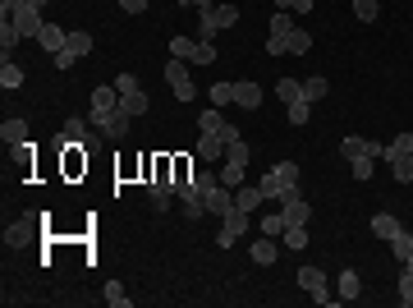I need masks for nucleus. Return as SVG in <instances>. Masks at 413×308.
<instances>
[{
    "mask_svg": "<svg viewBox=\"0 0 413 308\" xmlns=\"http://www.w3.org/2000/svg\"><path fill=\"white\" fill-rule=\"evenodd\" d=\"M198 124H202V133H216V138H221L225 148H230L234 138H243V133H239V124H230L221 111H202V115H198Z\"/></svg>",
    "mask_w": 413,
    "mask_h": 308,
    "instance_id": "nucleus-8",
    "label": "nucleus"
},
{
    "mask_svg": "<svg viewBox=\"0 0 413 308\" xmlns=\"http://www.w3.org/2000/svg\"><path fill=\"white\" fill-rule=\"evenodd\" d=\"M18 42H23V37H18V28H14V23H9V18H5V23H0V51L9 55V51H14V46H18Z\"/></svg>",
    "mask_w": 413,
    "mask_h": 308,
    "instance_id": "nucleus-38",
    "label": "nucleus"
},
{
    "mask_svg": "<svg viewBox=\"0 0 413 308\" xmlns=\"http://www.w3.org/2000/svg\"><path fill=\"white\" fill-rule=\"evenodd\" d=\"M390 253H395L400 263H409V258H413V235H409V230H400V235L390 239Z\"/></svg>",
    "mask_w": 413,
    "mask_h": 308,
    "instance_id": "nucleus-35",
    "label": "nucleus"
},
{
    "mask_svg": "<svg viewBox=\"0 0 413 308\" xmlns=\"http://www.w3.org/2000/svg\"><path fill=\"white\" fill-rule=\"evenodd\" d=\"M216 60V42H198L193 46V65H211Z\"/></svg>",
    "mask_w": 413,
    "mask_h": 308,
    "instance_id": "nucleus-43",
    "label": "nucleus"
},
{
    "mask_svg": "<svg viewBox=\"0 0 413 308\" xmlns=\"http://www.w3.org/2000/svg\"><path fill=\"white\" fill-rule=\"evenodd\" d=\"M267 55L275 60V55H290V42L285 37H267Z\"/></svg>",
    "mask_w": 413,
    "mask_h": 308,
    "instance_id": "nucleus-45",
    "label": "nucleus"
},
{
    "mask_svg": "<svg viewBox=\"0 0 413 308\" xmlns=\"http://www.w3.org/2000/svg\"><path fill=\"white\" fill-rule=\"evenodd\" d=\"M243 170H248L243 161H230V157H225V166H221V185H225V189H239V185H243Z\"/></svg>",
    "mask_w": 413,
    "mask_h": 308,
    "instance_id": "nucleus-28",
    "label": "nucleus"
},
{
    "mask_svg": "<svg viewBox=\"0 0 413 308\" xmlns=\"http://www.w3.org/2000/svg\"><path fill=\"white\" fill-rule=\"evenodd\" d=\"M280 244L290 248V253H303V248H308V226H285Z\"/></svg>",
    "mask_w": 413,
    "mask_h": 308,
    "instance_id": "nucleus-21",
    "label": "nucleus"
},
{
    "mask_svg": "<svg viewBox=\"0 0 413 308\" xmlns=\"http://www.w3.org/2000/svg\"><path fill=\"white\" fill-rule=\"evenodd\" d=\"M280 211H285V221H290V226H308V221H312V207L303 203L299 189H290V194L280 198Z\"/></svg>",
    "mask_w": 413,
    "mask_h": 308,
    "instance_id": "nucleus-10",
    "label": "nucleus"
},
{
    "mask_svg": "<svg viewBox=\"0 0 413 308\" xmlns=\"http://www.w3.org/2000/svg\"><path fill=\"white\" fill-rule=\"evenodd\" d=\"M280 9H290V14H308L312 9V0H275Z\"/></svg>",
    "mask_w": 413,
    "mask_h": 308,
    "instance_id": "nucleus-46",
    "label": "nucleus"
},
{
    "mask_svg": "<svg viewBox=\"0 0 413 308\" xmlns=\"http://www.w3.org/2000/svg\"><path fill=\"white\" fill-rule=\"evenodd\" d=\"M206 14H211L216 28H234V23H239V5H211Z\"/></svg>",
    "mask_w": 413,
    "mask_h": 308,
    "instance_id": "nucleus-26",
    "label": "nucleus"
},
{
    "mask_svg": "<svg viewBox=\"0 0 413 308\" xmlns=\"http://www.w3.org/2000/svg\"><path fill=\"white\" fill-rule=\"evenodd\" d=\"M87 51H92V37H87V33H69L65 51H60V55H51V60H55V70H74V65L83 60Z\"/></svg>",
    "mask_w": 413,
    "mask_h": 308,
    "instance_id": "nucleus-7",
    "label": "nucleus"
},
{
    "mask_svg": "<svg viewBox=\"0 0 413 308\" xmlns=\"http://www.w3.org/2000/svg\"><path fill=\"white\" fill-rule=\"evenodd\" d=\"M193 46H198L193 37H170V55H175V60H189L193 65Z\"/></svg>",
    "mask_w": 413,
    "mask_h": 308,
    "instance_id": "nucleus-37",
    "label": "nucleus"
},
{
    "mask_svg": "<svg viewBox=\"0 0 413 308\" xmlns=\"http://www.w3.org/2000/svg\"><path fill=\"white\" fill-rule=\"evenodd\" d=\"M285 42H290V55H308V51H312V37L303 33V28H294V33L285 37Z\"/></svg>",
    "mask_w": 413,
    "mask_h": 308,
    "instance_id": "nucleus-36",
    "label": "nucleus"
},
{
    "mask_svg": "<svg viewBox=\"0 0 413 308\" xmlns=\"http://www.w3.org/2000/svg\"><path fill=\"white\" fill-rule=\"evenodd\" d=\"M377 14H381V0H353V18L358 23H377Z\"/></svg>",
    "mask_w": 413,
    "mask_h": 308,
    "instance_id": "nucleus-32",
    "label": "nucleus"
},
{
    "mask_svg": "<svg viewBox=\"0 0 413 308\" xmlns=\"http://www.w3.org/2000/svg\"><path fill=\"white\" fill-rule=\"evenodd\" d=\"M400 230H404V226H400V221L390 216V211H377V216H372V235H377V239H386V244L400 235Z\"/></svg>",
    "mask_w": 413,
    "mask_h": 308,
    "instance_id": "nucleus-17",
    "label": "nucleus"
},
{
    "mask_svg": "<svg viewBox=\"0 0 413 308\" xmlns=\"http://www.w3.org/2000/svg\"><path fill=\"white\" fill-rule=\"evenodd\" d=\"M381 157H386V166H390V175H395V185H413V152L386 148Z\"/></svg>",
    "mask_w": 413,
    "mask_h": 308,
    "instance_id": "nucleus-11",
    "label": "nucleus"
},
{
    "mask_svg": "<svg viewBox=\"0 0 413 308\" xmlns=\"http://www.w3.org/2000/svg\"><path fill=\"white\" fill-rule=\"evenodd\" d=\"M248 258H253V263H258V267H271V263H275V258H280V244H275V239H271V235H262V239H258V244H253V248H248Z\"/></svg>",
    "mask_w": 413,
    "mask_h": 308,
    "instance_id": "nucleus-16",
    "label": "nucleus"
},
{
    "mask_svg": "<svg viewBox=\"0 0 413 308\" xmlns=\"http://www.w3.org/2000/svg\"><path fill=\"white\" fill-rule=\"evenodd\" d=\"M170 189H175V185H165V180H147V198H152L156 211L170 207Z\"/></svg>",
    "mask_w": 413,
    "mask_h": 308,
    "instance_id": "nucleus-22",
    "label": "nucleus"
},
{
    "mask_svg": "<svg viewBox=\"0 0 413 308\" xmlns=\"http://www.w3.org/2000/svg\"><path fill=\"white\" fill-rule=\"evenodd\" d=\"M400 304L413 308V267H404V272H400Z\"/></svg>",
    "mask_w": 413,
    "mask_h": 308,
    "instance_id": "nucleus-41",
    "label": "nucleus"
},
{
    "mask_svg": "<svg viewBox=\"0 0 413 308\" xmlns=\"http://www.w3.org/2000/svg\"><path fill=\"white\" fill-rule=\"evenodd\" d=\"M299 290H308L317 304H331L336 295H331V285H326V272L321 267H299Z\"/></svg>",
    "mask_w": 413,
    "mask_h": 308,
    "instance_id": "nucleus-6",
    "label": "nucleus"
},
{
    "mask_svg": "<svg viewBox=\"0 0 413 308\" xmlns=\"http://www.w3.org/2000/svg\"><path fill=\"white\" fill-rule=\"evenodd\" d=\"M285 226H290V221H285V211H267V216H258V230H262V235H271V239H280Z\"/></svg>",
    "mask_w": 413,
    "mask_h": 308,
    "instance_id": "nucleus-23",
    "label": "nucleus"
},
{
    "mask_svg": "<svg viewBox=\"0 0 413 308\" xmlns=\"http://www.w3.org/2000/svg\"><path fill=\"white\" fill-rule=\"evenodd\" d=\"M28 5H37V9H46V5H51V0H28Z\"/></svg>",
    "mask_w": 413,
    "mask_h": 308,
    "instance_id": "nucleus-51",
    "label": "nucleus"
},
{
    "mask_svg": "<svg viewBox=\"0 0 413 308\" xmlns=\"http://www.w3.org/2000/svg\"><path fill=\"white\" fill-rule=\"evenodd\" d=\"M33 230H37V216H23L14 230H5V239L9 244H23V239H33Z\"/></svg>",
    "mask_w": 413,
    "mask_h": 308,
    "instance_id": "nucleus-33",
    "label": "nucleus"
},
{
    "mask_svg": "<svg viewBox=\"0 0 413 308\" xmlns=\"http://www.w3.org/2000/svg\"><path fill=\"white\" fill-rule=\"evenodd\" d=\"M165 83H170V92L180 101H193V97H198V83H193L189 60H175V55H170V65H165Z\"/></svg>",
    "mask_w": 413,
    "mask_h": 308,
    "instance_id": "nucleus-3",
    "label": "nucleus"
},
{
    "mask_svg": "<svg viewBox=\"0 0 413 308\" xmlns=\"http://www.w3.org/2000/svg\"><path fill=\"white\" fill-rule=\"evenodd\" d=\"M390 148H400V152H413V133H400V138L390 143Z\"/></svg>",
    "mask_w": 413,
    "mask_h": 308,
    "instance_id": "nucleus-48",
    "label": "nucleus"
},
{
    "mask_svg": "<svg viewBox=\"0 0 413 308\" xmlns=\"http://www.w3.org/2000/svg\"><path fill=\"white\" fill-rule=\"evenodd\" d=\"M92 124L97 129H101V138H111V143H120L124 133H129V124H133V115L129 111H120V106H115V111H106V115H92Z\"/></svg>",
    "mask_w": 413,
    "mask_h": 308,
    "instance_id": "nucleus-5",
    "label": "nucleus"
},
{
    "mask_svg": "<svg viewBox=\"0 0 413 308\" xmlns=\"http://www.w3.org/2000/svg\"><path fill=\"white\" fill-rule=\"evenodd\" d=\"M0 88H5V92L23 88V70H18V65L9 60V55H5V65H0Z\"/></svg>",
    "mask_w": 413,
    "mask_h": 308,
    "instance_id": "nucleus-25",
    "label": "nucleus"
},
{
    "mask_svg": "<svg viewBox=\"0 0 413 308\" xmlns=\"http://www.w3.org/2000/svg\"><path fill=\"white\" fill-rule=\"evenodd\" d=\"M285 111H290V124H308V115H312V101H308V97H299L294 106H285Z\"/></svg>",
    "mask_w": 413,
    "mask_h": 308,
    "instance_id": "nucleus-40",
    "label": "nucleus"
},
{
    "mask_svg": "<svg viewBox=\"0 0 413 308\" xmlns=\"http://www.w3.org/2000/svg\"><path fill=\"white\" fill-rule=\"evenodd\" d=\"M18 5H23V0H0V14H5V18H9V14H14V9H18Z\"/></svg>",
    "mask_w": 413,
    "mask_h": 308,
    "instance_id": "nucleus-49",
    "label": "nucleus"
},
{
    "mask_svg": "<svg viewBox=\"0 0 413 308\" xmlns=\"http://www.w3.org/2000/svg\"><path fill=\"white\" fill-rule=\"evenodd\" d=\"M225 101H234V83H216L211 88V106H225Z\"/></svg>",
    "mask_w": 413,
    "mask_h": 308,
    "instance_id": "nucleus-44",
    "label": "nucleus"
},
{
    "mask_svg": "<svg viewBox=\"0 0 413 308\" xmlns=\"http://www.w3.org/2000/svg\"><path fill=\"white\" fill-rule=\"evenodd\" d=\"M294 28H299V23H294L290 9H275V14H271V37H290Z\"/></svg>",
    "mask_w": 413,
    "mask_h": 308,
    "instance_id": "nucleus-30",
    "label": "nucleus"
},
{
    "mask_svg": "<svg viewBox=\"0 0 413 308\" xmlns=\"http://www.w3.org/2000/svg\"><path fill=\"white\" fill-rule=\"evenodd\" d=\"M262 203H267V198H262V189H258V185H239V189H234V207H243V211H258Z\"/></svg>",
    "mask_w": 413,
    "mask_h": 308,
    "instance_id": "nucleus-20",
    "label": "nucleus"
},
{
    "mask_svg": "<svg viewBox=\"0 0 413 308\" xmlns=\"http://www.w3.org/2000/svg\"><path fill=\"white\" fill-rule=\"evenodd\" d=\"M202 203H206V211H211V216H225V211L234 207V189H225V185H211L202 194Z\"/></svg>",
    "mask_w": 413,
    "mask_h": 308,
    "instance_id": "nucleus-14",
    "label": "nucleus"
},
{
    "mask_svg": "<svg viewBox=\"0 0 413 308\" xmlns=\"http://www.w3.org/2000/svg\"><path fill=\"white\" fill-rule=\"evenodd\" d=\"M101 299L111 304V308H129V295H124V285H120V281H111V285H106V295H101Z\"/></svg>",
    "mask_w": 413,
    "mask_h": 308,
    "instance_id": "nucleus-39",
    "label": "nucleus"
},
{
    "mask_svg": "<svg viewBox=\"0 0 413 308\" xmlns=\"http://www.w3.org/2000/svg\"><path fill=\"white\" fill-rule=\"evenodd\" d=\"M326 92H331V83L321 79V74H308V79H303V97H308V101H321Z\"/></svg>",
    "mask_w": 413,
    "mask_h": 308,
    "instance_id": "nucleus-29",
    "label": "nucleus"
},
{
    "mask_svg": "<svg viewBox=\"0 0 413 308\" xmlns=\"http://www.w3.org/2000/svg\"><path fill=\"white\" fill-rule=\"evenodd\" d=\"M120 9H124V14H143L147 0H120Z\"/></svg>",
    "mask_w": 413,
    "mask_h": 308,
    "instance_id": "nucleus-47",
    "label": "nucleus"
},
{
    "mask_svg": "<svg viewBox=\"0 0 413 308\" xmlns=\"http://www.w3.org/2000/svg\"><path fill=\"white\" fill-rule=\"evenodd\" d=\"M115 106H120V88H115V83L106 88V83H101V88H92V97H87V120H92V115L115 111Z\"/></svg>",
    "mask_w": 413,
    "mask_h": 308,
    "instance_id": "nucleus-12",
    "label": "nucleus"
},
{
    "mask_svg": "<svg viewBox=\"0 0 413 308\" xmlns=\"http://www.w3.org/2000/svg\"><path fill=\"white\" fill-rule=\"evenodd\" d=\"M0 138H5L9 148H28V120H5L0 124Z\"/></svg>",
    "mask_w": 413,
    "mask_h": 308,
    "instance_id": "nucleus-19",
    "label": "nucleus"
},
{
    "mask_svg": "<svg viewBox=\"0 0 413 308\" xmlns=\"http://www.w3.org/2000/svg\"><path fill=\"white\" fill-rule=\"evenodd\" d=\"M115 88H120V111H129L133 120L143 111H152V101H147L143 83H138V74H115Z\"/></svg>",
    "mask_w": 413,
    "mask_h": 308,
    "instance_id": "nucleus-2",
    "label": "nucleus"
},
{
    "mask_svg": "<svg viewBox=\"0 0 413 308\" xmlns=\"http://www.w3.org/2000/svg\"><path fill=\"white\" fill-rule=\"evenodd\" d=\"M253 226V211H243V207H230L225 211V226H221V235H216V244L221 248H234L243 239V230Z\"/></svg>",
    "mask_w": 413,
    "mask_h": 308,
    "instance_id": "nucleus-4",
    "label": "nucleus"
},
{
    "mask_svg": "<svg viewBox=\"0 0 413 308\" xmlns=\"http://www.w3.org/2000/svg\"><path fill=\"white\" fill-rule=\"evenodd\" d=\"M386 148H377V143H368V138H358V133H349V138H340V157L344 161H353V157H381Z\"/></svg>",
    "mask_w": 413,
    "mask_h": 308,
    "instance_id": "nucleus-13",
    "label": "nucleus"
},
{
    "mask_svg": "<svg viewBox=\"0 0 413 308\" xmlns=\"http://www.w3.org/2000/svg\"><path fill=\"white\" fill-rule=\"evenodd\" d=\"M180 5H189V9H211V0H180Z\"/></svg>",
    "mask_w": 413,
    "mask_h": 308,
    "instance_id": "nucleus-50",
    "label": "nucleus"
},
{
    "mask_svg": "<svg viewBox=\"0 0 413 308\" xmlns=\"http://www.w3.org/2000/svg\"><path fill=\"white\" fill-rule=\"evenodd\" d=\"M9 23L18 28V37H42V9L23 0V5H18L14 14H9Z\"/></svg>",
    "mask_w": 413,
    "mask_h": 308,
    "instance_id": "nucleus-9",
    "label": "nucleus"
},
{
    "mask_svg": "<svg viewBox=\"0 0 413 308\" xmlns=\"http://www.w3.org/2000/svg\"><path fill=\"white\" fill-rule=\"evenodd\" d=\"M275 97H280L285 106H294V101L303 97V83L299 79H280V83H275Z\"/></svg>",
    "mask_w": 413,
    "mask_h": 308,
    "instance_id": "nucleus-31",
    "label": "nucleus"
},
{
    "mask_svg": "<svg viewBox=\"0 0 413 308\" xmlns=\"http://www.w3.org/2000/svg\"><path fill=\"white\" fill-rule=\"evenodd\" d=\"M234 106L258 111V106H262V88H258V83H234Z\"/></svg>",
    "mask_w": 413,
    "mask_h": 308,
    "instance_id": "nucleus-18",
    "label": "nucleus"
},
{
    "mask_svg": "<svg viewBox=\"0 0 413 308\" xmlns=\"http://www.w3.org/2000/svg\"><path fill=\"white\" fill-rule=\"evenodd\" d=\"M225 157H230V161H243V166H248V157H253V148H248V143H243V138H234V143H230V148H225Z\"/></svg>",
    "mask_w": 413,
    "mask_h": 308,
    "instance_id": "nucleus-42",
    "label": "nucleus"
},
{
    "mask_svg": "<svg viewBox=\"0 0 413 308\" xmlns=\"http://www.w3.org/2000/svg\"><path fill=\"white\" fill-rule=\"evenodd\" d=\"M358 295H363V276L344 267L340 272V299H358Z\"/></svg>",
    "mask_w": 413,
    "mask_h": 308,
    "instance_id": "nucleus-27",
    "label": "nucleus"
},
{
    "mask_svg": "<svg viewBox=\"0 0 413 308\" xmlns=\"http://www.w3.org/2000/svg\"><path fill=\"white\" fill-rule=\"evenodd\" d=\"M198 157L202 161H221L225 157V143L216 138V133H202V138H198Z\"/></svg>",
    "mask_w": 413,
    "mask_h": 308,
    "instance_id": "nucleus-24",
    "label": "nucleus"
},
{
    "mask_svg": "<svg viewBox=\"0 0 413 308\" xmlns=\"http://www.w3.org/2000/svg\"><path fill=\"white\" fill-rule=\"evenodd\" d=\"M349 170H353V180H358V185H368L372 170H377V157H353V161H349Z\"/></svg>",
    "mask_w": 413,
    "mask_h": 308,
    "instance_id": "nucleus-34",
    "label": "nucleus"
},
{
    "mask_svg": "<svg viewBox=\"0 0 413 308\" xmlns=\"http://www.w3.org/2000/svg\"><path fill=\"white\" fill-rule=\"evenodd\" d=\"M37 42H42V51H46V55H60V51H65V42H69V33H65L60 23H51V18H46V23H42V37H37Z\"/></svg>",
    "mask_w": 413,
    "mask_h": 308,
    "instance_id": "nucleus-15",
    "label": "nucleus"
},
{
    "mask_svg": "<svg viewBox=\"0 0 413 308\" xmlns=\"http://www.w3.org/2000/svg\"><path fill=\"white\" fill-rule=\"evenodd\" d=\"M258 189H262V198H275V203H280L290 189H299V161H275L267 175H262Z\"/></svg>",
    "mask_w": 413,
    "mask_h": 308,
    "instance_id": "nucleus-1",
    "label": "nucleus"
},
{
    "mask_svg": "<svg viewBox=\"0 0 413 308\" xmlns=\"http://www.w3.org/2000/svg\"><path fill=\"white\" fill-rule=\"evenodd\" d=\"M404 267H413V258H409V263H404Z\"/></svg>",
    "mask_w": 413,
    "mask_h": 308,
    "instance_id": "nucleus-52",
    "label": "nucleus"
}]
</instances>
